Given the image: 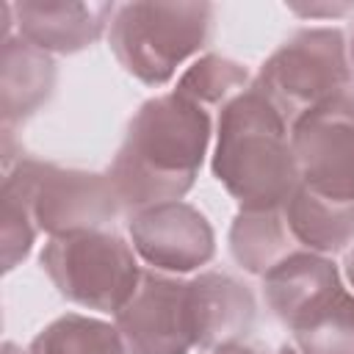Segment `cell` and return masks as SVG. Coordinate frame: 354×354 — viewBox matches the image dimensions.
I'll use <instances>...</instances> for the list:
<instances>
[{
    "mask_svg": "<svg viewBox=\"0 0 354 354\" xmlns=\"http://www.w3.org/2000/svg\"><path fill=\"white\" fill-rule=\"evenodd\" d=\"M210 144V116L196 102L169 91L147 100L130 119L108 169L127 216L163 202H180L196 183Z\"/></svg>",
    "mask_w": 354,
    "mask_h": 354,
    "instance_id": "6da1fadb",
    "label": "cell"
},
{
    "mask_svg": "<svg viewBox=\"0 0 354 354\" xmlns=\"http://www.w3.org/2000/svg\"><path fill=\"white\" fill-rule=\"evenodd\" d=\"M210 166L241 210L282 207L296 191L290 124L260 88L249 86L221 105Z\"/></svg>",
    "mask_w": 354,
    "mask_h": 354,
    "instance_id": "7a4b0ae2",
    "label": "cell"
},
{
    "mask_svg": "<svg viewBox=\"0 0 354 354\" xmlns=\"http://www.w3.org/2000/svg\"><path fill=\"white\" fill-rule=\"evenodd\" d=\"M210 33V3H124L113 11L108 41L127 75L163 86L185 58L207 44Z\"/></svg>",
    "mask_w": 354,
    "mask_h": 354,
    "instance_id": "3957f363",
    "label": "cell"
},
{
    "mask_svg": "<svg viewBox=\"0 0 354 354\" xmlns=\"http://www.w3.org/2000/svg\"><path fill=\"white\" fill-rule=\"evenodd\" d=\"M136 249L108 230L53 235L39 260L55 290L86 310L119 313L141 282Z\"/></svg>",
    "mask_w": 354,
    "mask_h": 354,
    "instance_id": "277c9868",
    "label": "cell"
},
{
    "mask_svg": "<svg viewBox=\"0 0 354 354\" xmlns=\"http://www.w3.org/2000/svg\"><path fill=\"white\" fill-rule=\"evenodd\" d=\"M337 28H301L285 39L260 66L254 88L290 124L299 113L351 86V61Z\"/></svg>",
    "mask_w": 354,
    "mask_h": 354,
    "instance_id": "5b68a950",
    "label": "cell"
},
{
    "mask_svg": "<svg viewBox=\"0 0 354 354\" xmlns=\"http://www.w3.org/2000/svg\"><path fill=\"white\" fill-rule=\"evenodd\" d=\"M6 180L25 194L36 227L50 238L102 230L122 210L108 174L22 158L11 171H6Z\"/></svg>",
    "mask_w": 354,
    "mask_h": 354,
    "instance_id": "8992f818",
    "label": "cell"
},
{
    "mask_svg": "<svg viewBox=\"0 0 354 354\" xmlns=\"http://www.w3.org/2000/svg\"><path fill=\"white\" fill-rule=\"evenodd\" d=\"M290 147L301 185L354 202V86L299 113L290 122Z\"/></svg>",
    "mask_w": 354,
    "mask_h": 354,
    "instance_id": "52a82bcc",
    "label": "cell"
},
{
    "mask_svg": "<svg viewBox=\"0 0 354 354\" xmlns=\"http://www.w3.org/2000/svg\"><path fill=\"white\" fill-rule=\"evenodd\" d=\"M127 354H188L196 348V324L188 279L141 271L130 301L116 313Z\"/></svg>",
    "mask_w": 354,
    "mask_h": 354,
    "instance_id": "ba28073f",
    "label": "cell"
},
{
    "mask_svg": "<svg viewBox=\"0 0 354 354\" xmlns=\"http://www.w3.org/2000/svg\"><path fill=\"white\" fill-rule=\"evenodd\" d=\"M136 254L166 274H188L216 254V235L205 213L188 202H163L127 218Z\"/></svg>",
    "mask_w": 354,
    "mask_h": 354,
    "instance_id": "9c48e42d",
    "label": "cell"
},
{
    "mask_svg": "<svg viewBox=\"0 0 354 354\" xmlns=\"http://www.w3.org/2000/svg\"><path fill=\"white\" fill-rule=\"evenodd\" d=\"M116 6L113 3H17L14 17L19 36L44 53L72 55L91 47L105 28H111Z\"/></svg>",
    "mask_w": 354,
    "mask_h": 354,
    "instance_id": "30bf717a",
    "label": "cell"
},
{
    "mask_svg": "<svg viewBox=\"0 0 354 354\" xmlns=\"http://www.w3.org/2000/svg\"><path fill=\"white\" fill-rule=\"evenodd\" d=\"M194 324H196V348H218L224 343L241 340L257 315L252 290L230 274L202 271L188 279Z\"/></svg>",
    "mask_w": 354,
    "mask_h": 354,
    "instance_id": "8fae6325",
    "label": "cell"
},
{
    "mask_svg": "<svg viewBox=\"0 0 354 354\" xmlns=\"http://www.w3.org/2000/svg\"><path fill=\"white\" fill-rule=\"evenodd\" d=\"M337 288H343V282L335 263L324 254L304 249L288 254L263 277L266 304L285 326H290L299 315L332 296Z\"/></svg>",
    "mask_w": 354,
    "mask_h": 354,
    "instance_id": "7c38bea8",
    "label": "cell"
},
{
    "mask_svg": "<svg viewBox=\"0 0 354 354\" xmlns=\"http://www.w3.org/2000/svg\"><path fill=\"white\" fill-rule=\"evenodd\" d=\"M55 88V61L50 53L33 47L22 36L3 39L0 61V111L3 127L11 130L17 122L33 116Z\"/></svg>",
    "mask_w": 354,
    "mask_h": 354,
    "instance_id": "4fadbf2b",
    "label": "cell"
},
{
    "mask_svg": "<svg viewBox=\"0 0 354 354\" xmlns=\"http://www.w3.org/2000/svg\"><path fill=\"white\" fill-rule=\"evenodd\" d=\"M282 216L299 249L315 254H337L354 241V202H337L296 185L282 205Z\"/></svg>",
    "mask_w": 354,
    "mask_h": 354,
    "instance_id": "5bb4252c",
    "label": "cell"
},
{
    "mask_svg": "<svg viewBox=\"0 0 354 354\" xmlns=\"http://www.w3.org/2000/svg\"><path fill=\"white\" fill-rule=\"evenodd\" d=\"M230 252L235 263L257 277H266L288 254L299 252L282 207L274 210H238L230 227Z\"/></svg>",
    "mask_w": 354,
    "mask_h": 354,
    "instance_id": "9a60e30c",
    "label": "cell"
},
{
    "mask_svg": "<svg viewBox=\"0 0 354 354\" xmlns=\"http://www.w3.org/2000/svg\"><path fill=\"white\" fill-rule=\"evenodd\" d=\"M288 329L299 354H354V296L337 288Z\"/></svg>",
    "mask_w": 354,
    "mask_h": 354,
    "instance_id": "2e32d148",
    "label": "cell"
},
{
    "mask_svg": "<svg viewBox=\"0 0 354 354\" xmlns=\"http://www.w3.org/2000/svg\"><path fill=\"white\" fill-rule=\"evenodd\" d=\"M28 354H127V346L116 326L80 313H66L33 337Z\"/></svg>",
    "mask_w": 354,
    "mask_h": 354,
    "instance_id": "e0dca14e",
    "label": "cell"
},
{
    "mask_svg": "<svg viewBox=\"0 0 354 354\" xmlns=\"http://www.w3.org/2000/svg\"><path fill=\"white\" fill-rule=\"evenodd\" d=\"M246 88H249L246 66L224 55H205L183 72L174 94L196 102L199 108H207V105H224Z\"/></svg>",
    "mask_w": 354,
    "mask_h": 354,
    "instance_id": "ac0fdd59",
    "label": "cell"
},
{
    "mask_svg": "<svg viewBox=\"0 0 354 354\" xmlns=\"http://www.w3.org/2000/svg\"><path fill=\"white\" fill-rule=\"evenodd\" d=\"M36 232L39 227L25 194L11 180H3V271H11L19 260L28 257Z\"/></svg>",
    "mask_w": 354,
    "mask_h": 354,
    "instance_id": "d6986e66",
    "label": "cell"
},
{
    "mask_svg": "<svg viewBox=\"0 0 354 354\" xmlns=\"http://www.w3.org/2000/svg\"><path fill=\"white\" fill-rule=\"evenodd\" d=\"M213 354H271V351L257 348V346H249V343H243V340H235V343H224V346L213 348ZM274 354H299V351L290 348V346H279Z\"/></svg>",
    "mask_w": 354,
    "mask_h": 354,
    "instance_id": "ffe728a7",
    "label": "cell"
},
{
    "mask_svg": "<svg viewBox=\"0 0 354 354\" xmlns=\"http://www.w3.org/2000/svg\"><path fill=\"white\" fill-rule=\"evenodd\" d=\"M346 277H348V282H351V288H354V249L346 254Z\"/></svg>",
    "mask_w": 354,
    "mask_h": 354,
    "instance_id": "44dd1931",
    "label": "cell"
},
{
    "mask_svg": "<svg viewBox=\"0 0 354 354\" xmlns=\"http://www.w3.org/2000/svg\"><path fill=\"white\" fill-rule=\"evenodd\" d=\"M3 354H25V351H19L14 343H6V346H3Z\"/></svg>",
    "mask_w": 354,
    "mask_h": 354,
    "instance_id": "7402d4cb",
    "label": "cell"
},
{
    "mask_svg": "<svg viewBox=\"0 0 354 354\" xmlns=\"http://www.w3.org/2000/svg\"><path fill=\"white\" fill-rule=\"evenodd\" d=\"M348 58H351V66H354V36H351V44H348Z\"/></svg>",
    "mask_w": 354,
    "mask_h": 354,
    "instance_id": "603a6c76",
    "label": "cell"
}]
</instances>
